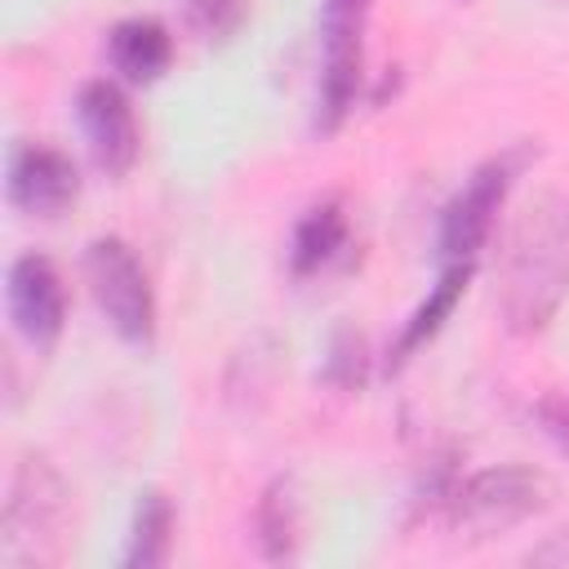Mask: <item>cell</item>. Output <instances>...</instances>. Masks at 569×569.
<instances>
[{"mask_svg": "<svg viewBox=\"0 0 569 569\" xmlns=\"http://www.w3.org/2000/svg\"><path fill=\"white\" fill-rule=\"evenodd\" d=\"M84 280H89L98 311L116 329V338H124L129 347H151L156 289H151V276L138 262L133 244L120 236H93L84 244Z\"/></svg>", "mask_w": 569, "mask_h": 569, "instance_id": "4", "label": "cell"}, {"mask_svg": "<svg viewBox=\"0 0 569 569\" xmlns=\"http://www.w3.org/2000/svg\"><path fill=\"white\" fill-rule=\"evenodd\" d=\"M67 520H71L67 480L49 458L27 453L9 480V498L0 511V565L4 569L58 565L67 547Z\"/></svg>", "mask_w": 569, "mask_h": 569, "instance_id": "2", "label": "cell"}, {"mask_svg": "<svg viewBox=\"0 0 569 569\" xmlns=\"http://www.w3.org/2000/svg\"><path fill=\"white\" fill-rule=\"evenodd\" d=\"M569 293V196L542 191L525 204L507 236L498 311L520 338L542 333Z\"/></svg>", "mask_w": 569, "mask_h": 569, "instance_id": "1", "label": "cell"}, {"mask_svg": "<svg viewBox=\"0 0 569 569\" xmlns=\"http://www.w3.org/2000/svg\"><path fill=\"white\" fill-rule=\"evenodd\" d=\"M76 120H80V133L89 142L93 164L107 178H124L138 164V156H142V129H138V116H133L129 93L116 80H107V76L84 80L80 93H76Z\"/></svg>", "mask_w": 569, "mask_h": 569, "instance_id": "7", "label": "cell"}, {"mask_svg": "<svg viewBox=\"0 0 569 569\" xmlns=\"http://www.w3.org/2000/svg\"><path fill=\"white\" fill-rule=\"evenodd\" d=\"M173 547V502L164 489H142L133 507V529L124 547L129 569H160Z\"/></svg>", "mask_w": 569, "mask_h": 569, "instance_id": "14", "label": "cell"}, {"mask_svg": "<svg viewBox=\"0 0 569 569\" xmlns=\"http://www.w3.org/2000/svg\"><path fill=\"white\" fill-rule=\"evenodd\" d=\"M533 418H538L542 436L569 458V396H565V391H547V396L533 405Z\"/></svg>", "mask_w": 569, "mask_h": 569, "instance_id": "16", "label": "cell"}, {"mask_svg": "<svg viewBox=\"0 0 569 569\" xmlns=\"http://www.w3.org/2000/svg\"><path fill=\"white\" fill-rule=\"evenodd\" d=\"M182 22L204 44H231L249 22V0H182Z\"/></svg>", "mask_w": 569, "mask_h": 569, "instance_id": "15", "label": "cell"}, {"mask_svg": "<svg viewBox=\"0 0 569 569\" xmlns=\"http://www.w3.org/2000/svg\"><path fill=\"white\" fill-rule=\"evenodd\" d=\"M471 271H476V262H445V267H440V280L431 284V293H427V298L413 307V316L405 320V329H400V338H396V347H391V365H405L422 342H431V338L445 329V320L453 316L458 298L467 293Z\"/></svg>", "mask_w": 569, "mask_h": 569, "instance_id": "12", "label": "cell"}, {"mask_svg": "<svg viewBox=\"0 0 569 569\" xmlns=\"http://www.w3.org/2000/svg\"><path fill=\"white\" fill-rule=\"evenodd\" d=\"M525 160H529V147H507V151H498L471 169V178L440 209V231H436L440 262H476V253L485 249L493 218H498L511 182L520 178Z\"/></svg>", "mask_w": 569, "mask_h": 569, "instance_id": "5", "label": "cell"}, {"mask_svg": "<svg viewBox=\"0 0 569 569\" xmlns=\"http://www.w3.org/2000/svg\"><path fill=\"white\" fill-rule=\"evenodd\" d=\"M556 498V485L547 471L525 462H498L485 471H471L445 493V516L458 538H498L533 516H542Z\"/></svg>", "mask_w": 569, "mask_h": 569, "instance_id": "3", "label": "cell"}, {"mask_svg": "<svg viewBox=\"0 0 569 569\" xmlns=\"http://www.w3.org/2000/svg\"><path fill=\"white\" fill-rule=\"evenodd\" d=\"M369 9L373 0H320V89H316L320 133L342 129V120L356 107Z\"/></svg>", "mask_w": 569, "mask_h": 569, "instance_id": "6", "label": "cell"}, {"mask_svg": "<svg viewBox=\"0 0 569 569\" xmlns=\"http://www.w3.org/2000/svg\"><path fill=\"white\" fill-rule=\"evenodd\" d=\"M525 560L529 565H547V569H569V525L556 529V533H547L538 547H529Z\"/></svg>", "mask_w": 569, "mask_h": 569, "instance_id": "18", "label": "cell"}, {"mask_svg": "<svg viewBox=\"0 0 569 569\" xmlns=\"http://www.w3.org/2000/svg\"><path fill=\"white\" fill-rule=\"evenodd\" d=\"M4 196L27 218H62L80 196V169L49 142H18L4 164Z\"/></svg>", "mask_w": 569, "mask_h": 569, "instance_id": "9", "label": "cell"}, {"mask_svg": "<svg viewBox=\"0 0 569 569\" xmlns=\"http://www.w3.org/2000/svg\"><path fill=\"white\" fill-rule=\"evenodd\" d=\"M347 236H351V222H347V209L338 196L329 200H316L298 227H293V240H289V271L293 276H316L320 267H329L342 249H347Z\"/></svg>", "mask_w": 569, "mask_h": 569, "instance_id": "11", "label": "cell"}, {"mask_svg": "<svg viewBox=\"0 0 569 569\" xmlns=\"http://www.w3.org/2000/svg\"><path fill=\"white\" fill-rule=\"evenodd\" d=\"M4 302H9V320L13 329L36 347V351H49L62 329H67V289H62V276L53 267V258L27 249L9 262V276H4Z\"/></svg>", "mask_w": 569, "mask_h": 569, "instance_id": "8", "label": "cell"}, {"mask_svg": "<svg viewBox=\"0 0 569 569\" xmlns=\"http://www.w3.org/2000/svg\"><path fill=\"white\" fill-rule=\"evenodd\" d=\"M258 542L267 560H293L298 542H302V502H298V485L293 476H276L262 498H258Z\"/></svg>", "mask_w": 569, "mask_h": 569, "instance_id": "13", "label": "cell"}, {"mask_svg": "<svg viewBox=\"0 0 569 569\" xmlns=\"http://www.w3.org/2000/svg\"><path fill=\"white\" fill-rule=\"evenodd\" d=\"M360 373H365V347H360V338H356V333H338V338H333L329 378L342 382V387H351V382H360Z\"/></svg>", "mask_w": 569, "mask_h": 569, "instance_id": "17", "label": "cell"}, {"mask_svg": "<svg viewBox=\"0 0 569 569\" xmlns=\"http://www.w3.org/2000/svg\"><path fill=\"white\" fill-rule=\"evenodd\" d=\"M107 62L124 84H156L173 62V36L160 18H120L107 31Z\"/></svg>", "mask_w": 569, "mask_h": 569, "instance_id": "10", "label": "cell"}]
</instances>
